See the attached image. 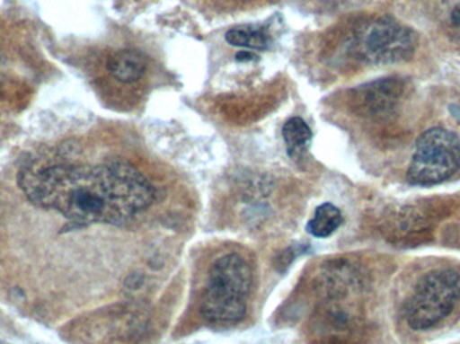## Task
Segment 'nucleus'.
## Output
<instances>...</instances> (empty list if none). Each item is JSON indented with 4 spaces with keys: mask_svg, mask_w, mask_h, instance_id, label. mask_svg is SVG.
<instances>
[{
    "mask_svg": "<svg viewBox=\"0 0 460 344\" xmlns=\"http://www.w3.org/2000/svg\"><path fill=\"white\" fill-rule=\"evenodd\" d=\"M18 181L30 202L58 211L73 226L126 224L155 197L147 178L123 161L24 167Z\"/></svg>",
    "mask_w": 460,
    "mask_h": 344,
    "instance_id": "f257e3e1",
    "label": "nucleus"
},
{
    "mask_svg": "<svg viewBox=\"0 0 460 344\" xmlns=\"http://www.w3.org/2000/svg\"><path fill=\"white\" fill-rule=\"evenodd\" d=\"M253 272L240 254L221 257L210 269L202 295L201 315L216 324L238 323L245 318Z\"/></svg>",
    "mask_w": 460,
    "mask_h": 344,
    "instance_id": "f03ea898",
    "label": "nucleus"
},
{
    "mask_svg": "<svg viewBox=\"0 0 460 344\" xmlns=\"http://www.w3.org/2000/svg\"><path fill=\"white\" fill-rule=\"evenodd\" d=\"M460 303V268L426 273L405 304V321L415 331H426L445 321Z\"/></svg>",
    "mask_w": 460,
    "mask_h": 344,
    "instance_id": "7ed1b4c3",
    "label": "nucleus"
},
{
    "mask_svg": "<svg viewBox=\"0 0 460 344\" xmlns=\"http://www.w3.org/2000/svg\"><path fill=\"white\" fill-rule=\"evenodd\" d=\"M460 169V139L445 128L424 132L415 146L407 179L415 186H435Z\"/></svg>",
    "mask_w": 460,
    "mask_h": 344,
    "instance_id": "20e7f679",
    "label": "nucleus"
},
{
    "mask_svg": "<svg viewBox=\"0 0 460 344\" xmlns=\"http://www.w3.org/2000/svg\"><path fill=\"white\" fill-rule=\"evenodd\" d=\"M416 46L415 32L394 19H375L354 32V51L367 64L392 65L408 61L415 54Z\"/></svg>",
    "mask_w": 460,
    "mask_h": 344,
    "instance_id": "39448f33",
    "label": "nucleus"
},
{
    "mask_svg": "<svg viewBox=\"0 0 460 344\" xmlns=\"http://www.w3.org/2000/svg\"><path fill=\"white\" fill-rule=\"evenodd\" d=\"M346 294L323 296L310 321V340L313 344H346L349 342L356 319L345 304Z\"/></svg>",
    "mask_w": 460,
    "mask_h": 344,
    "instance_id": "423d86ee",
    "label": "nucleus"
},
{
    "mask_svg": "<svg viewBox=\"0 0 460 344\" xmlns=\"http://www.w3.org/2000/svg\"><path fill=\"white\" fill-rule=\"evenodd\" d=\"M404 92V84L399 78H384L362 85L353 94L354 108L362 115L376 116L392 110Z\"/></svg>",
    "mask_w": 460,
    "mask_h": 344,
    "instance_id": "0eeeda50",
    "label": "nucleus"
},
{
    "mask_svg": "<svg viewBox=\"0 0 460 344\" xmlns=\"http://www.w3.org/2000/svg\"><path fill=\"white\" fill-rule=\"evenodd\" d=\"M147 62L137 50H120L108 59V70L119 83L134 84L145 75Z\"/></svg>",
    "mask_w": 460,
    "mask_h": 344,
    "instance_id": "6e6552de",
    "label": "nucleus"
},
{
    "mask_svg": "<svg viewBox=\"0 0 460 344\" xmlns=\"http://www.w3.org/2000/svg\"><path fill=\"white\" fill-rule=\"evenodd\" d=\"M226 42L246 50L264 51L272 45L270 27L262 24H246L230 29L226 35Z\"/></svg>",
    "mask_w": 460,
    "mask_h": 344,
    "instance_id": "1a4fd4ad",
    "label": "nucleus"
},
{
    "mask_svg": "<svg viewBox=\"0 0 460 344\" xmlns=\"http://www.w3.org/2000/svg\"><path fill=\"white\" fill-rule=\"evenodd\" d=\"M283 139L288 155L292 159H299L310 148L313 132L303 119L291 118L284 124Z\"/></svg>",
    "mask_w": 460,
    "mask_h": 344,
    "instance_id": "9d476101",
    "label": "nucleus"
},
{
    "mask_svg": "<svg viewBox=\"0 0 460 344\" xmlns=\"http://www.w3.org/2000/svg\"><path fill=\"white\" fill-rule=\"evenodd\" d=\"M343 224L342 213L332 203H322L307 224V232L314 237L327 238Z\"/></svg>",
    "mask_w": 460,
    "mask_h": 344,
    "instance_id": "9b49d317",
    "label": "nucleus"
},
{
    "mask_svg": "<svg viewBox=\"0 0 460 344\" xmlns=\"http://www.w3.org/2000/svg\"><path fill=\"white\" fill-rule=\"evenodd\" d=\"M450 21L454 27H460V4H456L451 11Z\"/></svg>",
    "mask_w": 460,
    "mask_h": 344,
    "instance_id": "f8f14e48",
    "label": "nucleus"
}]
</instances>
